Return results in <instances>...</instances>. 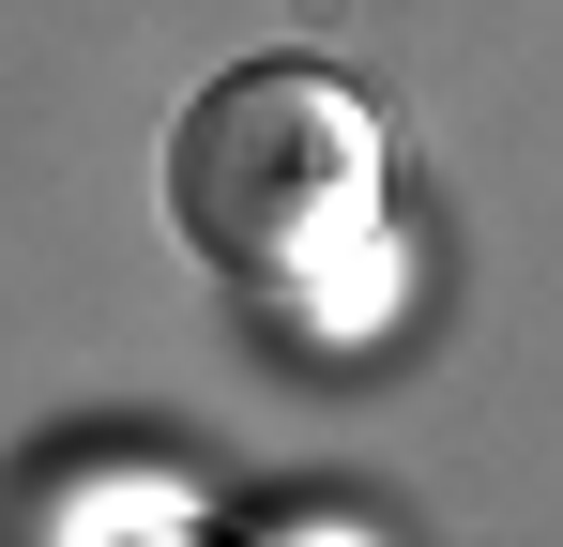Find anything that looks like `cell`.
I'll return each instance as SVG.
<instances>
[{"label": "cell", "instance_id": "obj_1", "mask_svg": "<svg viewBox=\"0 0 563 547\" xmlns=\"http://www.w3.org/2000/svg\"><path fill=\"white\" fill-rule=\"evenodd\" d=\"M380 198V122L320 62H229L198 77V107L168 122V213L213 274L244 289H289L320 274Z\"/></svg>", "mask_w": 563, "mask_h": 547}]
</instances>
